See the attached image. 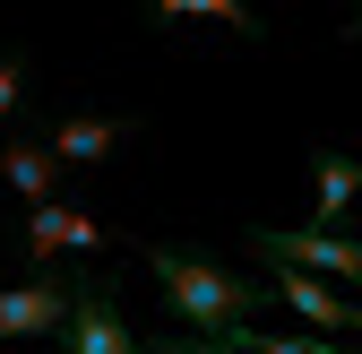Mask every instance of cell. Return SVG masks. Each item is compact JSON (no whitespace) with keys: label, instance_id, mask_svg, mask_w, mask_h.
Masks as SVG:
<instances>
[{"label":"cell","instance_id":"1","mask_svg":"<svg viewBox=\"0 0 362 354\" xmlns=\"http://www.w3.org/2000/svg\"><path fill=\"white\" fill-rule=\"evenodd\" d=\"M139 259L156 268V285H164V302H173V320L190 329V337H233V329L259 320V285L233 277L216 251H199V242H147Z\"/></svg>","mask_w":362,"mask_h":354},{"label":"cell","instance_id":"2","mask_svg":"<svg viewBox=\"0 0 362 354\" xmlns=\"http://www.w3.org/2000/svg\"><path fill=\"white\" fill-rule=\"evenodd\" d=\"M52 337H61V354H139V337H129V320H121V294L95 268L69 277V312H61Z\"/></svg>","mask_w":362,"mask_h":354},{"label":"cell","instance_id":"3","mask_svg":"<svg viewBox=\"0 0 362 354\" xmlns=\"http://www.w3.org/2000/svg\"><path fill=\"white\" fill-rule=\"evenodd\" d=\"M250 251L259 259H293V268H310V277H345V285H362V242H345V234H250Z\"/></svg>","mask_w":362,"mask_h":354},{"label":"cell","instance_id":"4","mask_svg":"<svg viewBox=\"0 0 362 354\" xmlns=\"http://www.w3.org/2000/svg\"><path fill=\"white\" fill-rule=\"evenodd\" d=\"M26 251L52 268V259H69V251H104V225L78 216L69 199H35V207H26Z\"/></svg>","mask_w":362,"mask_h":354},{"label":"cell","instance_id":"5","mask_svg":"<svg viewBox=\"0 0 362 354\" xmlns=\"http://www.w3.org/2000/svg\"><path fill=\"white\" fill-rule=\"evenodd\" d=\"M276 294L293 302V312L310 320V329H362V302H345L328 277H310V268H293V259H276Z\"/></svg>","mask_w":362,"mask_h":354},{"label":"cell","instance_id":"6","mask_svg":"<svg viewBox=\"0 0 362 354\" xmlns=\"http://www.w3.org/2000/svg\"><path fill=\"white\" fill-rule=\"evenodd\" d=\"M129 130H139V121H121V113H69V121H52V139H43V147H52L61 164H104Z\"/></svg>","mask_w":362,"mask_h":354},{"label":"cell","instance_id":"7","mask_svg":"<svg viewBox=\"0 0 362 354\" xmlns=\"http://www.w3.org/2000/svg\"><path fill=\"white\" fill-rule=\"evenodd\" d=\"M61 312H69V285L61 277L9 285V294H0V337H43V329H61Z\"/></svg>","mask_w":362,"mask_h":354},{"label":"cell","instance_id":"8","mask_svg":"<svg viewBox=\"0 0 362 354\" xmlns=\"http://www.w3.org/2000/svg\"><path fill=\"white\" fill-rule=\"evenodd\" d=\"M61 173H69V164L43 147V139H9V147H0V182H9L26 207H35V199H61Z\"/></svg>","mask_w":362,"mask_h":354},{"label":"cell","instance_id":"9","mask_svg":"<svg viewBox=\"0 0 362 354\" xmlns=\"http://www.w3.org/2000/svg\"><path fill=\"white\" fill-rule=\"evenodd\" d=\"M310 199H320V216H345L354 199H362V156H337V147H320V164H310Z\"/></svg>","mask_w":362,"mask_h":354},{"label":"cell","instance_id":"10","mask_svg":"<svg viewBox=\"0 0 362 354\" xmlns=\"http://www.w3.org/2000/svg\"><path fill=\"white\" fill-rule=\"evenodd\" d=\"M156 18H164V26H190V18H207V26H233V35H259V18L242 9V0H156Z\"/></svg>","mask_w":362,"mask_h":354},{"label":"cell","instance_id":"11","mask_svg":"<svg viewBox=\"0 0 362 354\" xmlns=\"http://www.w3.org/2000/svg\"><path fill=\"white\" fill-rule=\"evenodd\" d=\"M233 337H242L250 354H345V346H328V337H276V329H259V320L233 329Z\"/></svg>","mask_w":362,"mask_h":354},{"label":"cell","instance_id":"12","mask_svg":"<svg viewBox=\"0 0 362 354\" xmlns=\"http://www.w3.org/2000/svg\"><path fill=\"white\" fill-rule=\"evenodd\" d=\"M139 354H250L242 337H156V346H139Z\"/></svg>","mask_w":362,"mask_h":354},{"label":"cell","instance_id":"13","mask_svg":"<svg viewBox=\"0 0 362 354\" xmlns=\"http://www.w3.org/2000/svg\"><path fill=\"white\" fill-rule=\"evenodd\" d=\"M18 96H26V52H0V121L18 113Z\"/></svg>","mask_w":362,"mask_h":354},{"label":"cell","instance_id":"14","mask_svg":"<svg viewBox=\"0 0 362 354\" xmlns=\"http://www.w3.org/2000/svg\"><path fill=\"white\" fill-rule=\"evenodd\" d=\"M354 35H362V0H354Z\"/></svg>","mask_w":362,"mask_h":354}]
</instances>
